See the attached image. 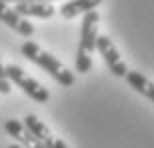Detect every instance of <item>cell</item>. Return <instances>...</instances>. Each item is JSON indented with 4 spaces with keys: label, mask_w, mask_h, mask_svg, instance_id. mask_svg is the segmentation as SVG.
<instances>
[{
    "label": "cell",
    "mask_w": 154,
    "mask_h": 148,
    "mask_svg": "<svg viewBox=\"0 0 154 148\" xmlns=\"http://www.w3.org/2000/svg\"><path fill=\"white\" fill-rule=\"evenodd\" d=\"M22 54L28 58L30 62H34L36 66H40L44 72H48L58 84H62V86H72L74 84V80H76L74 72H70L56 56H52L50 52L42 50L36 42L26 40V42L22 44Z\"/></svg>",
    "instance_id": "cell-1"
},
{
    "label": "cell",
    "mask_w": 154,
    "mask_h": 148,
    "mask_svg": "<svg viewBox=\"0 0 154 148\" xmlns=\"http://www.w3.org/2000/svg\"><path fill=\"white\" fill-rule=\"evenodd\" d=\"M4 74H6V78H8V82H14L18 88H22L24 94H28V96L32 98V100H36V102H46V100L50 98V92L46 90L38 80L26 76L24 70L20 68V66H16V64L4 66Z\"/></svg>",
    "instance_id": "cell-2"
},
{
    "label": "cell",
    "mask_w": 154,
    "mask_h": 148,
    "mask_svg": "<svg viewBox=\"0 0 154 148\" xmlns=\"http://www.w3.org/2000/svg\"><path fill=\"white\" fill-rule=\"evenodd\" d=\"M96 50L102 54L104 62H106V66L110 68V72L114 74V76H118V78H124L126 72H128V68H126L124 60L120 58L118 48L114 46V42H112L108 36H98V40H96Z\"/></svg>",
    "instance_id": "cell-3"
},
{
    "label": "cell",
    "mask_w": 154,
    "mask_h": 148,
    "mask_svg": "<svg viewBox=\"0 0 154 148\" xmlns=\"http://www.w3.org/2000/svg\"><path fill=\"white\" fill-rule=\"evenodd\" d=\"M98 22H100V14L96 10L88 12L82 16V26H80V42H78V50L92 54L96 48V40H98Z\"/></svg>",
    "instance_id": "cell-4"
},
{
    "label": "cell",
    "mask_w": 154,
    "mask_h": 148,
    "mask_svg": "<svg viewBox=\"0 0 154 148\" xmlns=\"http://www.w3.org/2000/svg\"><path fill=\"white\" fill-rule=\"evenodd\" d=\"M4 130L16 140L18 146L22 144V148H44V144L40 142L38 138L32 136V134L26 130V126H24L20 120H16V118L6 120V122H4Z\"/></svg>",
    "instance_id": "cell-5"
},
{
    "label": "cell",
    "mask_w": 154,
    "mask_h": 148,
    "mask_svg": "<svg viewBox=\"0 0 154 148\" xmlns=\"http://www.w3.org/2000/svg\"><path fill=\"white\" fill-rule=\"evenodd\" d=\"M18 16H36V18H52L56 14V8L50 2H18L14 6Z\"/></svg>",
    "instance_id": "cell-6"
},
{
    "label": "cell",
    "mask_w": 154,
    "mask_h": 148,
    "mask_svg": "<svg viewBox=\"0 0 154 148\" xmlns=\"http://www.w3.org/2000/svg\"><path fill=\"white\" fill-rule=\"evenodd\" d=\"M100 6V0H72V2H64L58 8V14L66 20L76 18L78 14H88V12L96 10Z\"/></svg>",
    "instance_id": "cell-7"
},
{
    "label": "cell",
    "mask_w": 154,
    "mask_h": 148,
    "mask_svg": "<svg viewBox=\"0 0 154 148\" xmlns=\"http://www.w3.org/2000/svg\"><path fill=\"white\" fill-rule=\"evenodd\" d=\"M24 126H26V130L32 134L34 138H38L40 142H44L46 138H50L52 134H50V130L46 128V124L42 122V120H38L34 116V114H26L24 116V122H22Z\"/></svg>",
    "instance_id": "cell-8"
},
{
    "label": "cell",
    "mask_w": 154,
    "mask_h": 148,
    "mask_svg": "<svg viewBox=\"0 0 154 148\" xmlns=\"http://www.w3.org/2000/svg\"><path fill=\"white\" fill-rule=\"evenodd\" d=\"M0 20H2L6 26H10V28L16 30L22 18L18 16L16 12H14V8H10V6L6 4V2H0Z\"/></svg>",
    "instance_id": "cell-9"
},
{
    "label": "cell",
    "mask_w": 154,
    "mask_h": 148,
    "mask_svg": "<svg viewBox=\"0 0 154 148\" xmlns=\"http://www.w3.org/2000/svg\"><path fill=\"white\" fill-rule=\"evenodd\" d=\"M124 78H126V82H128L136 92H140V94H144V90H146V86H148V82H150L146 76H142V72H126Z\"/></svg>",
    "instance_id": "cell-10"
},
{
    "label": "cell",
    "mask_w": 154,
    "mask_h": 148,
    "mask_svg": "<svg viewBox=\"0 0 154 148\" xmlns=\"http://www.w3.org/2000/svg\"><path fill=\"white\" fill-rule=\"evenodd\" d=\"M92 68V58L90 54H86V52L78 50L76 52V70H78L80 74H86V72H90Z\"/></svg>",
    "instance_id": "cell-11"
},
{
    "label": "cell",
    "mask_w": 154,
    "mask_h": 148,
    "mask_svg": "<svg viewBox=\"0 0 154 148\" xmlns=\"http://www.w3.org/2000/svg\"><path fill=\"white\" fill-rule=\"evenodd\" d=\"M16 32L20 36H26V38H28V36L34 34V26H32V22H30V20L22 18V20H20V24H18V28H16Z\"/></svg>",
    "instance_id": "cell-12"
},
{
    "label": "cell",
    "mask_w": 154,
    "mask_h": 148,
    "mask_svg": "<svg viewBox=\"0 0 154 148\" xmlns=\"http://www.w3.org/2000/svg\"><path fill=\"white\" fill-rule=\"evenodd\" d=\"M12 86L10 82H8V78H6L4 74V66H2V62H0V94H10Z\"/></svg>",
    "instance_id": "cell-13"
},
{
    "label": "cell",
    "mask_w": 154,
    "mask_h": 148,
    "mask_svg": "<svg viewBox=\"0 0 154 148\" xmlns=\"http://www.w3.org/2000/svg\"><path fill=\"white\" fill-rule=\"evenodd\" d=\"M42 144H44V148H68L66 144L62 142V140H60V138H56V136L46 138V140H44Z\"/></svg>",
    "instance_id": "cell-14"
},
{
    "label": "cell",
    "mask_w": 154,
    "mask_h": 148,
    "mask_svg": "<svg viewBox=\"0 0 154 148\" xmlns=\"http://www.w3.org/2000/svg\"><path fill=\"white\" fill-rule=\"evenodd\" d=\"M144 96H148L150 100L154 102V82H148V86H146V90H144Z\"/></svg>",
    "instance_id": "cell-15"
},
{
    "label": "cell",
    "mask_w": 154,
    "mask_h": 148,
    "mask_svg": "<svg viewBox=\"0 0 154 148\" xmlns=\"http://www.w3.org/2000/svg\"><path fill=\"white\" fill-rule=\"evenodd\" d=\"M8 148H22V146H18V144H10Z\"/></svg>",
    "instance_id": "cell-16"
}]
</instances>
